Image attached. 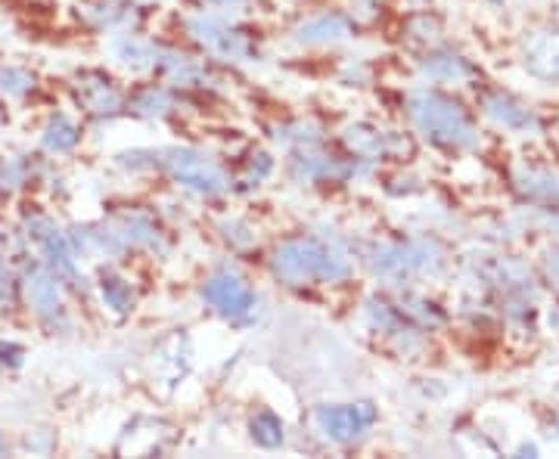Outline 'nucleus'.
Instances as JSON below:
<instances>
[{
	"mask_svg": "<svg viewBox=\"0 0 559 459\" xmlns=\"http://www.w3.org/2000/svg\"><path fill=\"white\" fill-rule=\"evenodd\" d=\"M274 270H277V277H283L286 282L299 286V282L308 280H345L352 267H348V261L342 258L336 249H330L326 242L293 240L277 249V255H274Z\"/></svg>",
	"mask_w": 559,
	"mask_h": 459,
	"instance_id": "f257e3e1",
	"label": "nucleus"
},
{
	"mask_svg": "<svg viewBox=\"0 0 559 459\" xmlns=\"http://www.w3.org/2000/svg\"><path fill=\"white\" fill-rule=\"evenodd\" d=\"M411 116L417 121V128L429 141L444 143V146H476L479 134L473 128L469 116L460 109L457 102L444 100L439 94H414L411 97Z\"/></svg>",
	"mask_w": 559,
	"mask_h": 459,
	"instance_id": "f03ea898",
	"label": "nucleus"
},
{
	"mask_svg": "<svg viewBox=\"0 0 559 459\" xmlns=\"http://www.w3.org/2000/svg\"><path fill=\"white\" fill-rule=\"evenodd\" d=\"M165 156H168L165 165L171 168V174L180 183H187L190 190H200V193H221V190H227L224 171L209 156L193 153V149H171Z\"/></svg>",
	"mask_w": 559,
	"mask_h": 459,
	"instance_id": "7ed1b4c3",
	"label": "nucleus"
},
{
	"mask_svg": "<svg viewBox=\"0 0 559 459\" xmlns=\"http://www.w3.org/2000/svg\"><path fill=\"white\" fill-rule=\"evenodd\" d=\"M314 420H318L320 432L326 435L330 440H340V444H348V440H355L370 425V422L377 420V410H373V403H352V407H318V413H314Z\"/></svg>",
	"mask_w": 559,
	"mask_h": 459,
	"instance_id": "20e7f679",
	"label": "nucleus"
},
{
	"mask_svg": "<svg viewBox=\"0 0 559 459\" xmlns=\"http://www.w3.org/2000/svg\"><path fill=\"white\" fill-rule=\"evenodd\" d=\"M432 264H439V258H432L429 245H389L377 252V274L395 282L407 280L419 270H429Z\"/></svg>",
	"mask_w": 559,
	"mask_h": 459,
	"instance_id": "39448f33",
	"label": "nucleus"
},
{
	"mask_svg": "<svg viewBox=\"0 0 559 459\" xmlns=\"http://www.w3.org/2000/svg\"><path fill=\"white\" fill-rule=\"evenodd\" d=\"M202 295H205V301H209L215 311H221L224 317H242V314L255 304L252 289H249L240 277H234V274H215L212 280L205 282Z\"/></svg>",
	"mask_w": 559,
	"mask_h": 459,
	"instance_id": "423d86ee",
	"label": "nucleus"
},
{
	"mask_svg": "<svg viewBox=\"0 0 559 459\" xmlns=\"http://www.w3.org/2000/svg\"><path fill=\"white\" fill-rule=\"evenodd\" d=\"M522 62L525 69L544 81H559V32L538 28L522 44Z\"/></svg>",
	"mask_w": 559,
	"mask_h": 459,
	"instance_id": "0eeeda50",
	"label": "nucleus"
},
{
	"mask_svg": "<svg viewBox=\"0 0 559 459\" xmlns=\"http://www.w3.org/2000/svg\"><path fill=\"white\" fill-rule=\"evenodd\" d=\"M190 32H193L212 53H218L224 60H246V57H249V44H246V38L237 35V32H230V28H221L218 22H190Z\"/></svg>",
	"mask_w": 559,
	"mask_h": 459,
	"instance_id": "6e6552de",
	"label": "nucleus"
},
{
	"mask_svg": "<svg viewBox=\"0 0 559 459\" xmlns=\"http://www.w3.org/2000/svg\"><path fill=\"white\" fill-rule=\"evenodd\" d=\"M481 106H485V116L488 119H495L503 128H510V131H535L538 128V119L525 106L510 100V97H503V94H488Z\"/></svg>",
	"mask_w": 559,
	"mask_h": 459,
	"instance_id": "1a4fd4ad",
	"label": "nucleus"
},
{
	"mask_svg": "<svg viewBox=\"0 0 559 459\" xmlns=\"http://www.w3.org/2000/svg\"><path fill=\"white\" fill-rule=\"evenodd\" d=\"M28 299H32V304H35V311H38L40 317L53 319L57 314H62L60 286L53 282V277H47V274H35L28 280Z\"/></svg>",
	"mask_w": 559,
	"mask_h": 459,
	"instance_id": "9d476101",
	"label": "nucleus"
},
{
	"mask_svg": "<svg viewBox=\"0 0 559 459\" xmlns=\"http://www.w3.org/2000/svg\"><path fill=\"white\" fill-rule=\"evenodd\" d=\"M348 38V22L342 16H320V20L305 22L299 28V40L305 44H320V40Z\"/></svg>",
	"mask_w": 559,
	"mask_h": 459,
	"instance_id": "9b49d317",
	"label": "nucleus"
},
{
	"mask_svg": "<svg viewBox=\"0 0 559 459\" xmlns=\"http://www.w3.org/2000/svg\"><path fill=\"white\" fill-rule=\"evenodd\" d=\"M423 72L436 81H463L473 75V69L466 65V60H460L454 53H436V57H429V60L423 62Z\"/></svg>",
	"mask_w": 559,
	"mask_h": 459,
	"instance_id": "f8f14e48",
	"label": "nucleus"
},
{
	"mask_svg": "<svg viewBox=\"0 0 559 459\" xmlns=\"http://www.w3.org/2000/svg\"><path fill=\"white\" fill-rule=\"evenodd\" d=\"M103 299L106 304L112 307V311H131V304H134V292H131V286L119 277H112V274H103Z\"/></svg>",
	"mask_w": 559,
	"mask_h": 459,
	"instance_id": "ddd939ff",
	"label": "nucleus"
},
{
	"mask_svg": "<svg viewBox=\"0 0 559 459\" xmlns=\"http://www.w3.org/2000/svg\"><path fill=\"white\" fill-rule=\"evenodd\" d=\"M252 438L261 447H280V440H283V422L274 416V413H259L255 420H252Z\"/></svg>",
	"mask_w": 559,
	"mask_h": 459,
	"instance_id": "4468645a",
	"label": "nucleus"
},
{
	"mask_svg": "<svg viewBox=\"0 0 559 459\" xmlns=\"http://www.w3.org/2000/svg\"><path fill=\"white\" fill-rule=\"evenodd\" d=\"M522 190H525L532 200L554 202V205H559V180L547 178V174H535V171H528V174L522 178Z\"/></svg>",
	"mask_w": 559,
	"mask_h": 459,
	"instance_id": "2eb2a0df",
	"label": "nucleus"
},
{
	"mask_svg": "<svg viewBox=\"0 0 559 459\" xmlns=\"http://www.w3.org/2000/svg\"><path fill=\"white\" fill-rule=\"evenodd\" d=\"M75 141H79V131H75V124L69 119H53L50 121V128H47V134H44V143L50 146V149H57V153H62V149H72L75 146Z\"/></svg>",
	"mask_w": 559,
	"mask_h": 459,
	"instance_id": "dca6fc26",
	"label": "nucleus"
},
{
	"mask_svg": "<svg viewBox=\"0 0 559 459\" xmlns=\"http://www.w3.org/2000/svg\"><path fill=\"white\" fill-rule=\"evenodd\" d=\"M348 143L364 153V156H382L385 149H392V141L389 137H380L377 131H364V128H352L348 131Z\"/></svg>",
	"mask_w": 559,
	"mask_h": 459,
	"instance_id": "f3484780",
	"label": "nucleus"
},
{
	"mask_svg": "<svg viewBox=\"0 0 559 459\" xmlns=\"http://www.w3.org/2000/svg\"><path fill=\"white\" fill-rule=\"evenodd\" d=\"M293 168H296V174L305 180L330 178V174H345L342 168H336V161L323 159V156H299Z\"/></svg>",
	"mask_w": 559,
	"mask_h": 459,
	"instance_id": "a211bd4d",
	"label": "nucleus"
},
{
	"mask_svg": "<svg viewBox=\"0 0 559 459\" xmlns=\"http://www.w3.org/2000/svg\"><path fill=\"white\" fill-rule=\"evenodd\" d=\"M81 97H84V102H87L94 112H116V106H119V94L109 87V81H97V84H94V94L81 90Z\"/></svg>",
	"mask_w": 559,
	"mask_h": 459,
	"instance_id": "6ab92c4d",
	"label": "nucleus"
},
{
	"mask_svg": "<svg viewBox=\"0 0 559 459\" xmlns=\"http://www.w3.org/2000/svg\"><path fill=\"white\" fill-rule=\"evenodd\" d=\"M138 109L140 112H165L168 109V94L150 87V90H143L138 97Z\"/></svg>",
	"mask_w": 559,
	"mask_h": 459,
	"instance_id": "aec40b11",
	"label": "nucleus"
},
{
	"mask_svg": "<svg viewBox=\"0 0 559 459\" xmlns=\"http://www.w3.org/2000/svg\"><path fill=\"white\" fill-rule=\"evenodd\" d=\"M20 358H22L20 348H13V345H0V363H7V360H10V363H20Z\"/></svg>",
	"mask_w": 559,
	"mask_h": 459,
	"instance_id": "412c9836",
	"label": "nucleus"
},
{
	"mask_svg": "<svg viewBox=\"0 0 559 459\" xmlns=\"http://www.w3.org/2000/svg\"><path fill=\"white\" fill-rule=\"evenodd\" d=\"M547 270H550V280L559 286V255H554V258L547 261Z\"/></svg>",
	"mask_w": 559,
	"mask_h": 459,
	"instance_id": "4be33fe9",
	"label": "nucleus"
},
{
	"mask_svg": "<svg viewBox=\"0 0 559 459\" xmlns=\"http://www.w3.org/2000/svg\"><path fill=\"white\" fill-rule=\"evenodd\" d=\"M7 295V282H3V270H0V299Z\"/></svg>",
	"mask_w": 559,
	"mask_h": 459,
	"instance_id": "5701e85b",
	"label": "nucleus"
},
{
	"mask_svg": "<svg viewBox=\"0 0 559 459\" xmlns=\"http://www.w3.org/2000/svg\"><path fill=\"white\" fill-rule=\"evenodd\" d=\"M221 3H230V0H221Z\"/></svg>",
	"mask_w": 559,
	"mask_h": 459,
	"instance_id": "b1692460",
	"label": "nucleus"
},
{
	"mask_svg": "<svg viewBox=\"0 0 559 459\" xmlns=\"http://www.w3.org/2000/svg\"><path fill=\"white\" fill-rule=\"evenodd\" d=\"M491 3H500V0H491Z\"/></svg>",
	"mask_w": 559,
	"mask_h": 459,
	"instance_id": "393cba45",
	"label": "nucleus"
}]
</instances>
